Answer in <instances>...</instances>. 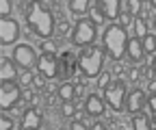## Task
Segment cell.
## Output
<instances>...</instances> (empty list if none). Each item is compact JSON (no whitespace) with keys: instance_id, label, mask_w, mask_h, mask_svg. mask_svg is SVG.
Here are the masks:
<instances>
[{"instance_id":"6da1fadb","label":"cell","mask_w":156,"mask_h":130,"mask_svg":"<svg viewBox=\"0 0 156 130\" xmlns=\"http://www.w3.org/2000/svg\"><path fill=\"white\" fill-rule=\"evenodd\" d=\"M24 17L26 24L35 35H39L41 39H50L54 33V15L48 9L46 2H26L24 5Z\"/></svg>"},{"instance_id":"7a4b0ae2","label":"cell","mask_w":156,"mask_h":130,"mask_svg":"<svg viewBox=\"0 0 156 130\" xmlns=\"http://www.w3.org/2000/svg\"><path fill=\"white\" fill-rule=\"evenodd\" d=\"M128 28H124L122 24H111L106 26L104 35H102V46H104V52L113 61H122L124 54L128 50Z\"/></svg>"},{"instance_id":"3957f363","label":"cell","mask_w":156,"mask_h":130,"mask_svg":"<svg viewBox=\"0 0 156 130\" xmlns=\"http://www.w3.org/2000/svg\"><path fill=\"white\" fill-rule=\"evenodd\" d=\"M102 65H104V52L98 46L83 48V52L78 54V67L87 78H98L102 74Z\"/></svg>"},{"instance_id":"277c9868","label":"cell","mask_w":156,"mask_h":130,"mask_svg":"<svg viewBox=\"0 0 156 130\" xmlns=\"http://www.w3.org/2000/svg\"><path fill=\"white\" fill-rule=\"evenodd\" d=\"M95 37H98V26L89 20V17L78 20L76 26L72 28V44L76 48H89V46H93Z\"/></svg>"},{"instance_id":"5b68a950","label":"cell","mask_w":156,"mask_h":130,"mask_svg":"<svg viewBox=\"0 0 156 130\" xmlns=\"http://www.w3.org/2000/svg\"><path fill=\"white\" fill-rule=\"evenodd\" d=\"M126 98H128V93H126V83L113 78L111 85L104 89V102H106V106H111L113 111H122L124 104H126Z\"/></svg>"},{"instance_id":"8992f818","label":"cell","mask_w":156,"mask_h":130,"mask_svg":"<svg viewBox=\"0 0 156 130\" xmlns=\"http://www.w3.org/2000/svg\"><path fill=\"white\" fill-rule=\"evenodd\" d=\"M37 59H39V57L35 54V50H33L28 44H17L15 50H13V61H15V65L24 67V69L35 67V65H37Z\"/></svg>"},{"instance_id":"52a82bcc","label":"cell","mask_w":156,"mask_h":130,"mask_svg":"<svg viewBox=\"0 0 156 130\" xmlns=\"http://www.w3.org/2000/svg\"><path fill=\"white\" fill-rule=\"evenodd\" d=\"M20 96H22V91L15 83H2L0 85V108L2 111H9L17 104Z\"/></svg>"},{"instance_id":"ba28073f","label":"cell","mask_w":156,"mask_h":130,"mask_svg":"<svg viewBox=\"0 0 156 130\" xmlns=\"http://www.w3.org/2000/svg\"><path fill=\"white\" fill-rule=\"evenodd\" d=\"M20 37V24L15 20H0V44L2 46H9V44H15Z\"/></svg>"},{"instance_id":"9c48e42d","label":"cell","mask_w":156,"mask_h":130,"mask_svg":"<svg viewBox=\"0 0 156 130\" xmlns=\"http://www.w3.org/2000/svg\"><path fill=\"white\" fill-rule=\"evenodd\" d=\"M37 69H39V74H44L46 78H56V74H58L56 54H41V57L37 59Z\"/></svg>"},{"instance_id":"30bf717a","label":"cell","mask_w":156,"mask_h":130,"mask_svg":"<svg viewBox=\"0 0 156 130\" xmlns=\"http://www.w3.org/2000/svg\"><path fill=\"white\" fill-rule=\"evenodd\" d=\"M104 108H106L104 98L95 96V93H89V96H87V100H85V113H87L89 117H93V119L102 117V115H104Z\"/></svg>"},{"instance_id":"8fae6325","label":"cell","mask_w":156,"mask_h":130,"mask_svg":"<svg viewBox=\"0 0 156 130\" xmlns=\"http://www.w3.org/2000/svg\"><path fill=\"white\" fill-rule=\"evenodd\" d=\"M145 93H143V89H132L130 93H128V98H126V108H128V113H132V115H136L139 111L145 106Z\"/></svg>"},{"instance_id":"7c38bea8","label":"cell","mask_w":156,"mask_h":130,"mask_svg":"<svg viewBox=\"0 0 156 130\" xmlns=\"http://www.w3.org/2000/svg\"><path fill=\"white\" fill-rule=\"evenodd\" d=\"M98 5H100L104 17L111 20V24H115V20L122 15V2H119V0H100Z\"/></svg>"},{"instance_id":"4fadbf2b","label":"cell","mask_w":156,"mask_h":130,"mask_svg":"<svg viewBox=\"0 0 156 130\" xmlns=\"http://www.w3.org/2000/svg\"><path fill=\"white\" fill-rule=\"evenodd\" d=\"M41 126V113L37 108H26L22 113V130H39Z\"/></svg>"},{"instance_id":"5bb4252c","label":"cell","mask_w":156,"mask_h":130,"mask_svg":"<svg viewBox=\"0 0 156 130\" xmlns=\"http://www.w3.org/2000/svg\"><path fill=\"white\" fill-rule=\"evenodd\" d=\"M126 54H128V61H130V63H141L143 54H145V50H143V41H141V39H136V37H130Z\"/></svg>"},{"instance_id":"9a60e30c","label":"cell","mask_w":156,"mask_h":130,"mask_svg":"<svg viewBox=\"0 0 156 130\" xmlns=\"http://www.w3.org/2000/svg\"><path fill=\"white\" fill-rule=\"evenodd\" d=\"M15 78H17L15 61H9L7 57H2V61H0V80L2 83H13Z\"/></svg>"},{"instance_id":"2e32d148","label":"cell","mask_w":156,"mask_h":130,"mask_svg":"<svg viewBox=\"0 0 156 130\" xmlns=\"http://www.w3.org/2000/svg\"><path fill=\"white\" fill-rule=\"evenodd\" d=\"M91 5H93V2H89V0H69V2H67V7H69V11H72L74 15L87 13V11L91 9Z\"/></svg>"},{"instance_id":"e0dca14e","label":"cell","mask_w":156,"mask_h":130,"mask_svg":"<svg viewBox=\"0 0 156 130\" xmlns=\"http://www.w3.org/2000/svg\"><path fill=\"white\" fill-rule=\"evenodd\" d=\"M74 96H76V85L74 83H65V85L58 87V98H61L63 102H72Z\"/></svg>"},{"instance_id":"ac0fdd59","label":"cell","mask_w":156,"mask_h":130,"mask_svg":"<svg viewBox=\"0 0 156 130\" xmlns=\"http://www.w3.org/2000/svg\"><path fill=\"white\" fill-rule=\"evenodd\" d=\"M132 28H134V37H136V39H141V41L145 39L147 33H150V30H147V24H145V20H143L141 15L134 17V26H132Z\"/></svg>"},{"instance_id":"d6986e66","label":"cell","mask_w":156,"mask_h":130,"mask_svg":"<svg viewBox=\"0 0 156 130\" xmlns=\"http://www.w3.org/2000/svg\"><path fill=\"white\" fill-rule=\"evenodd\" d=\"M132 128H134V130H154V128L150 126V121H147V115H143V113L132 115Z\"/></svg>"},{"instance_id":"ffe728a7","label":"cell","mask_w":156,"mask_h":130,"mask_svg":"<svg viewBox=\"0 0 156 130\" xmlns=\"http://www.w3.org/2000/svg\"><path fill=\"white\" fill-rule=\"evenodd\" d=\"M89 20L95 24V26H100L104 20H106V17H104V13H102V9H100V5H98V2H93L91 5V9H89Z\"/></svg>"},{"instance_id":"44dd1931","label":"cell","mask_w":156,"mask_h":130,"mask_svg":"<svg viewBox=\"0 0 156 130\" xmlns=\"http://www.w3.org/2000/svg\"><path fill=\"white\" fill-rule=\"evenodd\" d=\"M122 7L132 17H139V11H141V7H145V2H139V0H128V2H122Z\"/></svg>"},{"instance_id":"7402d4cb","label":"cell","mask_w":156,"mask_h":130,"mask_svg":"<svg viewBox=\"0 0 156 130\" xmlns=\"http://www.w3.org/2000/svg\"><path fill=\"white\" fill-rule=\"evenodd\" d=\"M143 50H145V54H156V35L154 33H147V37L143 39Z\"/></svg>"},{"instance_id":"603a6c76","label":"cell","mask_w":156,"mask_h":130,"mask_svg":"<svg viewBox=\"0 0 156 130\" xmlns=\"http://www.w3.org/2000/svg\"><path fill=\"white\" fill-rule=\"evenodd\" d=\"M111 80H113V74H111V72H102L100 76H98V80H95V87L104 91V89L111 85Z\"/></svg>"},{"instance_id":"cb8c5ba5","label":"cell","mask_w":156,"mask_h":130,"mask_svg":"<svg viewBox=\"0 0 156 130\" xmlns=\"http://www.w3.org/2000/svg\"><path fill=\"white\" fill-rule=\"evenodd\" d=\"M61 115L63 117H76L78 113H76V106L72 104V102H63L61 104Z\"/></svg>"},{"instance_id":"d4e9b609","label":"cell","mask_w":156,"mask_h":130,"mask_svg":"<svg viewBox=\"0 0 156 130\" xmlns=\"http://www.w3.org/2000/svg\"><path fill=\"white\" fill-rule=\"evenodd\" d=\"M11 2L9 0H2V2H0V15H2V20H9V13H11Z\"/></svg>"},{"instance_id":"484cf974","label":"cell","mask_w":156,"mask_h":130,"mask_svg":"<svg viewBox=\"0 0 156 130\" xmlns=\"http://www.w3.org/2000/svg\"><path fill=\"white\" fill-rule=\"evenodd\" d=\"M33 80H35V76H33L28 69H24V74L20 76V85H22V87H28V85H33Z\"/></svg>"},{"instance_id":"4316f807","label":"cell","mask_w":156,"mask_h":130,"mask_svg":"<svg viewBox=\"0 0 156 130\" xmlns=\"http://www.w3.org/2000/svg\"><path fill=\"white\" fill-rule=\"evenodd\" d=\"M119 17H122V26H124V28H126V26H134V17H132L128 11H122Z\"/></svg>"},{"instance_id":"83f0119b","label":"cell","mask_w":156,"mask_h":130,"mask_svg":"<svg viewBox=\"0 0 156 130\" xmlns=\"http://www.w3.org/2000/svg\"><path fill=\"white\" fill-rule=\"evenodd\" d=\"M147 106H150V113H152V119H154V124H156V93L147 98Z\"/></svg>"},{"instance_id":"f1b7e54d","label":"cell","mask_w":156,"mask_h":130,"mask_svg":"<svg viewBox=\"0 0 156 130\" xmlns=\"http://www.w3.org/2000/svg\"><path fill=\"white\" fill-rule=\"evenodd\" d=\"M41 54H56V48L46 39V41H41Z\"/></svg>"},{"instance_id":"f546056e","label":"cell","mask_w":156,"mask_h":130,"mask_svg":"<svg viewBox=\"0 0 156 130\" xmlns=\"http://www.w3.org/2000/svg\"><path fill=\"white\" fill-rule=\"evenodd\" d=\"M0 130H13V121H11L7 115L0 117Z\"/></svg>"},{"instance_id":"4dcf8cb0","label":"cell","mask_w":156,"mask_h":130,"mask_svg":"<svg viewBox=\"0 0 156 130\" xmlns=\"http://www.w3.org/2000/svg\"><path fill=\"white\" fill-rule=\"evenodd\" d=\"M69 130H89V128H87V124H85V121L74 119V121H72V126H69Z\"/></svg>"},{"instance_id":"1f68e13d","label":"cell","mask_w":156,"mask_h":130,"mask_svg":"<svg viewBox=\"0 0 156 130\" xmlns=\"http://www.w3.org/2000/svg\"><path fill=\"white\" fill-rule=\"evenodd\" d=\"M89 130H106V126H104V124H100V121H95L93 126H89Z\"/></svg>"},{"instance_id":"d6a6232c","label":"cell","mask_w":156,"mask_h":130,"mask_svg":"<svg viewBox=\"0 0 156 130\" xmlns=\"http://www.w3.org/2000/svg\"><path fill=\"white\" fill-rule=\"evenodd\" d=\"M128 78H130V80H139V69H130Z\"/></svg>"},{"instance_id":"836d02e7","label":"cell","mask_w":156,"mask_h":130,"mask_svg":"<svg viewBox=\"0 0 156 130\" xmlns=\"http://www.w3.org/2000/svg\"><path fill=\"white\" fill-rule=\"evenodd\" d=\"M35 83H37L39 87H44V85H46V78H44V74H39V76L35 78Z\"/></svg>"},{"instance_id":"e575fe53","label":"cell","mask_w":156,"mask_h":130,"mask_svg":"<svg viewBox=\"0 0 156 130\" xmlns=\"http://www.w3.org/2000/svg\"><path fill=\"white\" fill-rule=\"evenodd\" d=\"M156 93V80H150V96Z\"/></svg>"},{"instance_id":"d590c367","label":"cell","mask_w":156,"mask_h":130,"mask_svg":"<svg viewBox=\"0 0 156 130\" xmlns=\"http://www.w3.org/2000/svg\"><path fill=\"white\" fill-rule=\"evenodd\" d=\"M61 33H63V35H65V33H69V26H67V24H63V26H61Z\"/></svg>"},{"instance_id":"8d00e7d4","label":"cell","mask_w":156,"mask_h":130,"mask_svg":"<svg viewBox=\"0 0 156 130\" xmlns=\"http://www.w3.org/2000/svg\"><path fill=\"white\" fill-rule=\"evenodd\" d=\"M152 69H154V76H156V54H154V61H152Z\"/></svg>"},{"instance_id":"74e56055","label":"cell","mask_w":156,"mask_h":130,"mask_svg":"<svg viewBox=\"0 0 156 130\" xmlns=\"http://www.w3.org/2000/svg\"><path fill=\"white\" fill-rule=\"evenodd\" d=\"M147 5H150V7H154V9H156V0H150V2H147Z\"/></svg>"},{"instance_id":"f35d334b","label":"cell","mask_w":156,"mask_h":130,"mask_svg":"<svg viewBox=\"0 0 156 130\" xmlns=\"http://www.w3.org/2000/svg\"><path fill=\"white\" fill-rule=\"evenodd\" d=\"M154 28H156V17H154Z\"/></svg>"},{"instance_id":"ab89813d","label":"cell","mask_w":156,"mask_h":130,"mask_svg":"<svg viewBox=\"0 0 156 130\" xmlns=\"http://www.w3.org/2000/svg\"><path fill=\"white\" fill-rule=\"evenodd\" d=\"M154 130H156V128H154Z\"/></svg>"}]
</instances>
